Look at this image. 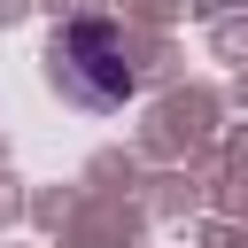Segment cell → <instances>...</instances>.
<instances>
[{"mask_svg":"<svg viewBox=\"0 0 248 248\" xmlns=\"http://www.w3.org/2000/svg\"><path fill=\"white\" fill-rule=\"evenodd\" d=\"M46 78H54L62 101H78V108H93V116H108V108H124V101L140 93L132 46H124V31H116L108 16L62 23V31L46 39Z\"/></svg>","mask_w":248,"mask_h":248,"instance_id":"cell-1","label":"cell"}]
</instances>
